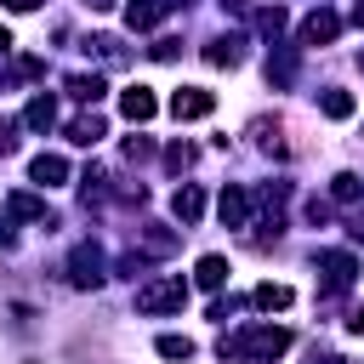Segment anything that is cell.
Wrapping results in <instances>:
<instances>
[{
    "label": "cell",
    "instance_id": "obj_20",
    "mask_svg": "<svg viewBox=\"0 0 364 364\" xmlns=\"http://www.w3.org/2000/svg\"><path fill=\"white\" fill-rule=\"evenodd\" d=\"M318 108H324V119H353V91H336V85H330V91L318 97Z\"/></svg>",
    "mask_w": 364,
    "mask_h": 364
},
{
    "label": "cell",
    "instance_id": "obj_12",
    "mask_svg": "<svg viewBox=\"0 0 364 364\" xmlns=\"http://www.w3.org/2000/svg\"><path fill=\"white\" fill-rule=\"evenodd\" d=\"M165 11H171V0H131V6H125V28L148 34V28H154V23L165 17Z\"/></svg>",
    "mask_w": 364,
    "mask_h": 364
},
{
    "label": "cell",
    "instance_id": "obj_10",
    "mask_svg": "<svg viewBox=\"0 0 364 364\" xmlns=\"http://www.w3.org/2000/svg\"><path fill=\"white\" fill-rule=\"evenodd\" d=\"M171 216H176V222H182V228H193V222H199V216H205V193H199V188H193V182H182V188H176V193H171Z\"/></svg>",
    "mask_w": 364,
    "mask_h": 364
},
{
    "label": "cell",
    "instance_id": "obj_26",
    "mask_svg": "<svg viewBox=\"0 0 364 364\" xmlns=\"http://www.w3.org/2000/svg\"><path fill=\"white\" fill-rule=\"evenodd\" d=\"M11 148H17V119L0 114V154H11Z\"/></svg>",
    "mask_w": 364,
    "mask_h": 364
},
{
    "label": "cell",
    "instance_id": "obj_11",
    "mask_svg": "<svg viewBox=\"0 0 364 364\" xmlns=\"http://www.w3.org/2000/svg\"><path fill=\"white\" fill-rule=\"evenodd\" d=\"M216 216H222V228H245V222H250V193H245V188H222Z\"/></svg>",
    "mask_w": 364,
    "mask_h": 364
},
{
    "label": "cell",
    "instance_id": "obj_4",
    "mask_svg": "<svg viewBox=\"0 0 364 364\" xmlns=\"http://www.w3.org/2000/svg\"><path fill=\"white\" fill-rule=\"evenodd\" d=\"M318 267H324V296H341V290H353V279H358L353 250H324Z\"/></svg>",
    "mask_w": 364,
    "mask_h": 364
},
{
    "label": "cell",
    "instance_id": "obj_24",
    "mask_svg": "<svg viewBox=\"0 0 364 364\" xmlns=\"http://www.w3.org/2000/svg\"><path fill=\"white\" fill-rule=\"evenodd\" d=\"M159 353H165V358H182V364H188V358H193V341H188V336H159Z\"/></svg>",
    "mask_w": 364,
    "mask_h": 364
},
{
    "label": "cell",
    "instance_id": "obj_30",
    "mask_svg": "<svg viewBox=\"0 0 364 364\" xmlns=\"http://www.w3.org/2000/svg\"><path fill=\"white\" fill-rule=\"evenodd\" d=\"M0 245H11V210H0Z\"/></svg>",
    "mask_w": 364,
    "mask_h": 364
},
{
    "label": "cell",
    "instance_id": "obj_6",
    "mask_svg": "<svg viewBox=\"0 0 364 364\" xmlns=\"http://www.w3.org/2000/svg\"><path fill=\"white\" fill-rule=\"evenodd\" d=\"M341 34V17L336 11H307L301 17V46H330Z\"/></svg>",
    "mask_w": 364,
    "mask_h": 364
},
{
    "label": "cell",
    "instance_id": "obj_36",
    "mask_svg": "<svg viewBox=\"0 0 364 364\" xmlns=\"http://www.w3.org/2000/svg\"><path fill=\"white\" fill-rule=\"evenodd\" d=\"M176 6H188V0H176Z\"/></svg>",
    "mask_w": 364,
    "mask_h": 364
},
{
    "label": "cell",
    "instance_id": "obj_7",
    "mask_svg": "<svg viewBox=\"0 0 364 364\" xmlns=\"http://www.w3.org/2000/svg\"><path fill=\"white\" fill-rule=\"evenodd\" d=\"M205 63H210V68H239V63H245V34H216V40L205 46Z\"/></svg>",
    "mask_w": 364,
    "mask_h": 364
},
{
    "label": "cell",
    "instance_id": "obj_23",
    "mask_svg": "<svg viewBox=\"0 0 364 364\" xmlns=\"http://www.w3.org/2000/svg\"><path fill=\"white\" fill-rule=\"evenodd\" d=\"M330 193H336V205H353V199H358V193H364V182H358V176H353V171H341V176H336V182H330Z\"/></svg>",
    "mask_w": 364,
    "mask_h": 364
},
{
    "label": "cell",
    "instance_id": "obj_19",
    "mask_svg": "<svg viewBox=\"0 0 364 364\" xmlns=\"http://www.w3.org/2000/svg\"><path fill=\"white\" fill-rule=\"evenodd\" d=\"M102 131H108V125H102V114H74V119H68V142H80V148H91Z\"/></svg>",
    "mask_w": 364,
    "mask_h": 364
},
{
    "label": "cell",
    "instance_id": "obj_5",
    "mask_svg": "<svg viewBox=\"0 0 364 364\" xmlns=\"http://www.w3.org/2000/svg\"><path fill=\"white\" fill-rule=\"evenodd\" d=\"M210 108H216V97H210L205 85H182V91L171 97V114H176V119H205Z\"/></svg>",
    "mask_w": 364,
    "mask_h": 364
},
{
    "label": "cell",
    "instance_id": "obj_32",
    "mask_svg": "<svg viewBox=\"0 0 364 364\" xmlns=\"http://www.w3.org/2000/svg\"><path fill=\"white\" fill-rule=\"evenodd\" d=\"M6 51H11V34H6V28H0V57H6Z\"/></svg>",
    "mask_w": 364,
    "mask_h": 364
},
{
    "label": "cell",
    "instance_id": "obj_16",
    "mask_svg": "<svg viewBox=\"0 0 364 364\" xmlns=\"http://www.w3.org/2000/svg\"><path fill=\"white\" fill-rule=\"evenodd\" d=\"M290 301H296V290H290V284H273V279L250 290V307H262V313H284Z\"/></svg>",
    "mask_w": 364,
    "mask_h": 364
},
{
    "label": "cell",
    "instance_id": "obj_34",
    "mask_svg": "<svg viewBox=\"0 0 364 364\" xmlns=\"http://www.w3.org/2000/svg\"><path fill=\"white\" fill-rule=\"evenodd\" d=\"M85 6H91V11H108V6H114V0H85Z\"/></svg>",
    "mask_w": 364,
    "mask_h": 364
},
{
    "label": "cell",
    "instance_id": "obj_31",
    "mask_svg": "<svg viewBox=\"0 0 364 364\" xmlns=\"http://www.w3.org/2000/svg\"><path fill=\"white\" fill-rule=\"evenodd\" d=\"M6 6H11V11H34L40 0H6Z\"/></svg>",
    "mask_w": 364,
    "mask_h": 364
},
{
    "label": "cell",
    "instance_id": "obj_25",
    "mask_svg": "<svg viewBox=\"0 0 364 364\" xmlns=\"http://www.w3.org/2000/svg\"><path fill=\"white\" fill-rule=\"evenodd\" d=\"M165 165H171V171H188V165H193V142H171V148H165Z\"/></svg>",
    "mask_w": 364,
    "mask_h": 364
},
{
    "label": "cell",
    "instance_id": "obj_8",
    "mask_svg": "<svg viewBox=\"0 0 364 364\" xmlns=\"http://www.w3.org/2000/svg\"><path fill=\"white\" fill-rule=\"evenodd\" d=\"M267 85H273V91H290V85H296V46H273V57H267Z\"/></svg>",
    "mask_w": 364,
    "mask_h": 364
},
{
    "label": "cell",
    "instance_id": "obj_18",
    "mask_svg": "<svg viewBox=\"0 0 364 364\" xmlns=\"http://www.w3.org/2000/svg\"><path fill=\"white\" fill-rule=\"evenodd\" d=\"M193 284H199V290H222V284H228V256H199Z\"/></svg>",
    "mask_w": 364,
    "mask_h": 364
},
{
    "label": "cell",
    "instance_id": "obj_9",
    "mask_svg": "<svg viewBox=\"0 0 364 364\" xmlns=\"http://www.w3.org/2000/svg\"><path fill=\"white\" fill-rule=\"evenodd\" d=\"M154 108H159V102H154V91H148V85H125V91H119V114H125L131 125L154 119Z\"/></svg>",
    "mask_w": 364,
    "mask_h": 364
},
{
    "label": "cell",
    "instance_id": "obj_35",
    "mask_svg": "<svg viewBox=\"0 0 364 364\" xmlns=\"http://www.w3.org/2000/svg\"><path fill=\"white\" fill-rule=\"evenodd\" d=\"M358 68H364V51H358Z\"/></svg>",
    "mask_w": 364,
    "mask_h": 364
},
{
    "label": "cell",
    "instance_id": "obj_21",
    "mask_svg": "<svg viewBox=\"0 0 364 364\" xmlns=\"http://www.w3.org/2000/svg\"><path fill=\"white\" fill-rule=\"evenodd\" d=\"M68 97L97 102V97H102V74H68Z\"/></svg>",
    "mask_w": 364,
    "mask_h": 364
},
{
    "label": "cell",
    "instance_id": "obj_15",
    "mask_svg": "<svg viewBox=\"0 0 364 364\" xmlns=\"http://www.w3.org/2000/svg\"><path fill=\"white\" fill-rule=\"evenodd\" d=\"M6 210H11V216H23V222H46V228L57 222V216H51V205H46L40 193H11V199H6Z\"/></svg>",
    "mask_w": 364,
    "mask_h": 364
},
{
    "label": "cell",
    "instance_id": "obj_29",
    "mask_svg": "<svg viewBox=\"0 0 364 364\" xmlns=\"http://www.w3.org/2000/svg\"><path fill=\"white\" fill-rule=\"evenodd\" d=\"M347 330H353V336H364V301L353 307V318H347Z\"/></svg>",
    "mask_w": 364,
    "mask_h": 364
},
{
    "label": "cell",
    "instance_id": "obj_27",
    "mask_svg": "<svg viewBox=\"0 0 364 364\" xmlns=\"http://www.w3.org/2000/svg\"><path fill=\"white\" fill-rule=\"evenodd\" d=\"M148 154H154V148H148V136H131V142H125V159H131V165H136V159H148Z\"/></svg>",
    "mask_w": 364,
    "mask_h": 364
},
{
    "label": "cell",
    "instance_id": "obj_3",
    "mask_svg": "<svg viewBox=\"0 0 364 364\" xmlns=\"http://www.w3.org/2000/svg\"><path fill=\"white\" fill-rule=\"evenodd\" d=\"M102 267H108V262H102V250L85 239V245H74V256H68V284H74V290H97V284L108 279Z\"/></svg>",
    "mask_w": 364,
    "mask_h": 364
},
{
    "label": "cell",
    "instance_id": "obj_14",
    "mask_svg": "<svg viewBox=\"0 0 364 364\" xmlns=\"http://www.w3.org/2000/svg\"><path fill=\"white\" fill-rule=\"evenodd\" d=\"M250 136H256V148H262V154H273V159H284V154H290V142H284V125H279V119H256V125H250Z\"/></svg>",
    "mask_w": 364,
    "mask_h": 364
},
{
    "label": "cell",
    "instance_id": "obj_13",
    "mask_svg": "<svg viewBox=\"0 0 364 364\" xmlns=\"http://www.w3.org/2000/svg\"><path fill=\"white\" fill-rule=\"evenodd\" d=\"M23 125H28V131H51V125H57V97H51V91L28 97V108H23Z\"/></svg>",
    "mask_w": 364,
    "mask_h": 364
},
{
    "label": "cell",
    "instance_id": "obj_22",
    "mask_svg": "<svg viewBox=\"0 0 364 364\" xmlns=\"http://www.w3.org/2000/svg\"><path fill=\"white\" fill-rule=\"evenodd\" d=\"M284 23H290V17H284V6H262V11H256V28H262L267 40H279V34H284Z\"/></svg>",
    "mask_w": 364,
    "mask_h": 364
},
{
    "label": "cell",
    "instance_id": "obj_33",
    "mask_svg": "<svg viewBox=\"0 0 364 364\" xmlns=\"http://www.w3.org/2000/svg\"><path fill=\"white\" fill-rule=\"evenodd\" d=\"M353 23H358V28H364V0H358V6H353Z\"/></svg>",
    "mask_w": 364,
    "mask_h": 364
},
{
    "label": "cell",
    "instance_id": "obj_17",
    "mask_svg": "<svg viewBox=\"0 0 364 364\" xmlns=\"http://www.w3.org/2000/svg\"><path fill=\"white\" fill-rule=\"evenodd\" d=\"M28 176H34L40 188H57V182L68 176V159H63V154H34V165H28Z\"/></svg>",
    "mask_w": 364,
    "mask_h": 364
},
{
    "label": "cell",
    "instance_id": "obj_28",
    "mask_svg": "<svg viewBox=\"0 0 364 364\" xmlns=\"http://www.w3.org/2000/svg\"><path fill=\"white\" fill-rule=\"evenodd\" d=\"M307 222H330V205L324 199H307Z\"/></svg>",
    "mask_w": 364,
    "mask_h": 364
},
{
    "label": "cell",
    "instance_id": "obj_1",
    "mask_svg": "<svg viewBox=\"0 0 364 364\" xmlns=\"http://www.w3.org/2000/svg\"><path fill=\"white\" fill-rule=\"evenodd\" d=\"M216 353L222 358H262V364H273L279 353H290V330L284 324H245V330L222 336Z\"/></svg>",
    "mask_w": 364,
    "mask_h": 364
},
{
    "label": "cell",
    "instance_id": "obj_2",
    "mask_svg": "<svg viewBox=\"0 0 364 364\" xmlns=\"http://www.w3.org/2000/svg\"><path fill=\"white\" fill-rule=\"evenodd\" d=\"M182 301H188V279L182 273H165V279L136 284V313H176Z\"/></svg>",
    "mask_w": 364,
    "mask_h": 364
}]
</instances>
